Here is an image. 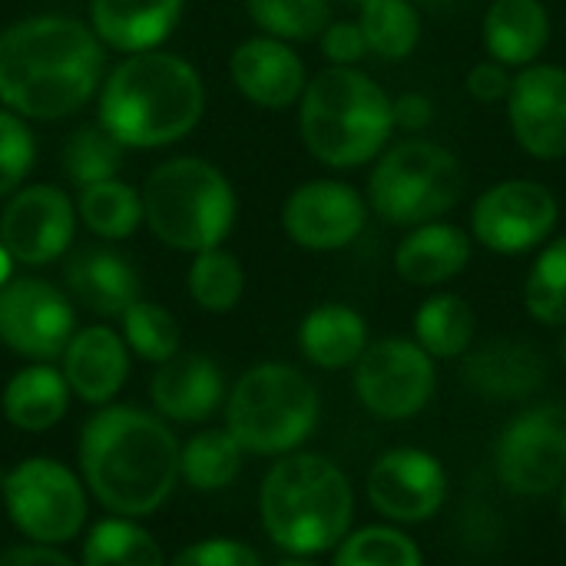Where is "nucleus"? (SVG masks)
<instances>
[{
  "label": "nucleus",
  "mask_w": 566,
  "mask_h": 566,
  "mask_svg": "<svg viewBox=\"0 0 566 566\" xmlns=\"http://www.w3.org/2000/svg\"><path fill=\"white\" fill-rule=\"evenodd\" d=\"M103 76L99 36L70 17H30L0 33V103L17 116L60 119Z\"/></svg>",
  "instance_id": "f257e3e1"
},
{
  "label": "nucleus",
  "mask_w": 566,
  "mask_h": 566,
  "mask_svg": "<svg viewBox=\"0 0 566 566\" xmlns=\"http://www.w3.org/2000/svg\"><path fill=\"white\" fill-rule=\"evenodd\" d=\"M179 458L172 431L139 408H106L80 438L86 488L119 517L153 514L176 488Z\"/></svg>",
  "instance_id": "f03ea898"
},
{
  "label": "nucleus",
  "mask_w": 566,
  "mask_h": 566,
  "mask_svg": "<svg viewBox=\"0 0 566 566\" xmlns=\"http://www.w3.org/2000/svg\"><path fill=\"white\" fill-rule=\"evenodd\" d=\"M206 90L192 63L172 53L143 50L123 60L99 96V123L136 149L182 139L202 119Z\"/></svg>",
  "instance_id": "7ed1b4c3"
},
{
  "label": "nucleus",
  "mask_w": 566,
  "mask_h": 566,
  "mask_svg": "<svg viewBox=\"0 0 566 566\" xmlns=\"http://www.w3.org/2000/svg\"><path fill=\"white\" fill-rule=\"evenodd\" d=\"M262 527L292 557H315L352 534L355 491L322 454H285L262 481Z\"/></svg>",
  "instance_id": "20e7f679"
},
{
  "label": "nucleus",
  "mask_w": 566,
  "mask_h": 566,
  "mask_svg": "<svg viewBox=\"0 0 566 566\" xmlns=\"http://www.w3.org/2000/svg\"><path fill=\"white\" fill-rule=\"evenodd\" d=\"M298 126L318 163L348 169L381 153L395 129V103L368 73L328 66L305 86Z\"/></svg>",
  "instance_id": "39448f33"
},
{
  "label": "nucleus",
  "mask_w": 566,
  "mask_h": 566,
  "mask_svg": "<svg viewBox=\"0 0 566 566\" xmlns=\"http://www.w3.org/2000/svg\"><path fill=\"white\" fill-rule=\"evenodd\" d=\"M143 219L172 249H216L235 222V192L206 159L182 156L156 166L143 186Z\"/></svg>",
  "instance_id": "423d86ee"
},
{
  "label": "nucleus",
  "mask_w": 566,
  "mask_h": 566,
  "mask_svg": "<svg viewBox=\"0 0 566 566\" xmlns=\"http://www.w3.org/2000/svg\"><path fill=\"white\" fill-rule=\"evenodd\" d=\"M318 391L292 365H259L239 378L226 405V428L249 454H292L318 424Z\"/></svg>",
  "instance_id": "0eeeda50"
},
{
  "label": "nucleus",
  "mask_w": 566,
  "mask_h": 566,
  "mask_svg": "<svg viewBox=\"0 0 566 566\" xmlns=\"http://www.w3.org/2000/svg\"><path fill=\"white\" fill-rule=\"evenodd\" d=\"M464 196V169L451 149L431 139H408L388 149L368 182L371 209L391 226H428Z\"/></svg>",
  "instance_id": "6e6552de"
},
{
  "label": "nucleus",
  "mask_w": 566,
  "mask_h": 566,
  "mask_svg": "<svg viewBox=\"0 0 566 566\" xmlns=\"http://www.w3.org/2000/svg\"><path fill=\"white\" fill-rule=\"evenodd\" d=\"M7 514L17 531L36 544H63L76 537L86 517V497L70 468L33 458L0 478Z\"/></svg>",
  "instance_id": "1a4fd4ad"
},
{
  "label": "nucleus",
  "mask_w": 566,
  "mask_h": 566,
  "mask_svg": "<svg viewBox=\"0 0 566 566\" xmlns=\"http://www.w3.org/2000/svg\"><path fill=\"white\" fill-rule=\"evenodd\" d=\"M497 481L514 497H547L566 481V408L537 405L511 418L494 448Z\"/></svg>",
  "instance_id": "9d476101"
},
{
  "label": "nucleus",
  "mask_w": 566,
  "mask_h": 566,
  "mask_svg": "<svg viewBox=\"0 0 566 566\" xmlns=\"http://www.w3.org/2000/svg\"><path fill=\"white\" fill-rule=\"evenodd\" d=\"M434 358L408 338H381L355 365V395L378 421H408L434 398Z\"/></svg>",
  "instance_id": "9b49d317"
},
{
  "label": "nucleus",
  "mask_w": 566,
  "mask_h": 566,
  "mask_svg": "<svg viewBox=\"0 0 566 566\" xmlns=\"http://www.w3.org/2000/svg\"><path fill=\"white\" fill-rule=\"evenodd\" d=\"M481 245L517 255L541 245L557 226V199L534 179H507L488 189L471 216Z\"/></svg>",
  "instance_id": "f8f14e48"
},
{
  "label": "nucleus",
  "mask_w": 566,
  "mask_h": 566,
  "mask_svg": "<svg viewBox=\"0 0 566 566\" xmlns=\"http://www.w3.org/2000/svg\"><path fill=\"white\" fill-rule=\"evenodd\" d=\"M368 497L371 507L395 524H424L444 507V464L421 448L385 451L368 471Z\"/></svg>",
  "instance_id": "ddd939ff"
},
{
  "label": "nucleus",
  "mask_w": 566,
  "mask_h": 566,
  "mask_svg": "<svg viewBox=\"0 0 566 566\" xmlns=\"http://www.w3.org/2000/svg\"><path fill=\"white\" fill-rule=\"evenodd\" d=\"M0 338L27 358H56L73 338V308L40 279L0 285Z\"/></svg>",
  "instance_id": "4468645a"
},
{
  "label": "nucleus",
  "mask_w": 566,
  "mask_h": 566,
  "mask_svg": "<svg viewBox=\"0 0 566 566\" xmlns=\"http://www.w3.org/2000/svg\"><path fill=\"white\" fill-rule=\"evenodd\" d=\"M76 212L66 192L53 186H30L13 196L0 216V245L13 262L46 265L73 242Z\"/></svg>",
  "instance_id": "2eb2a0df"
},
{
  "label": "nucleus",
  "mask_w": 566,
  "mask_h": 566,
  "mask_svg": "<svg viewBox=\"0 0 566 566\" xmlns=\"http://www.w3.org/2000/svg\"><path fill=\"white\" fill-rule=\"evenodd\" d=\"M282 226L289 239L302 249H345L365 229V202L348 182L315 179L289 196L282 209Z\"/></svg>",
  "instance_id": "dca6fc26"
},
{
  "label": "nucleus",
  "mask_w": 566,
  "mask_h": 566,
  "mask_svg": "<svg viewBox=\"0 0 566 566\" xmlns=\"http://www.w3.org/2000/svg\"><path fill=\"white\" fill-rule=\"evenodd\" d=\"M507 116L517 143L537 159L566 156V70L564 66H527L514 76L507 96Z\"/></svg>",
  "instance_id": "f3484780"
},
{
  "label": "nucleus",
  "mask_w": 566,
  "mask_h": 566,
  "mask_svg": "<svg viewBox=\"0 0 566 566\" xmlns=\"http://www.w3.org/2000/svg\"><path fill=\"white\" fill-rule=\"evenodd\" d=\"M232 80L245 99L265 109H285L305 93V63L292 46L275 36L245 40L232 53Z\"/></svg>",
  "instance_id": "a211bd4d"
},
{
  "label": "nucleus",
  "mask_w": 566,
  "mask_h": 566,
  "mask_svg": "<svg viewBox=\"0 0 566 566\" xmlns=\"http://www.w3.org/2000/svg\"><path fill=\"white\" fill-rule=\"evenodd\" d=\"M547 365L537 348L527 342H488L484 348L471 352L464 361V381L474 395L491 401H517L537 391L544 381Z\"/></svg>",
  "instance_id": "6ab92c4d"
},
{
  "label": "nucleus",
  "mask_w": 566,
  "mask_h": 566,
  "mask_svg": "<svg viewBox=\"0 0 566 566\" xmlns=\"http://www.w3.org/2000/svg\"><path fill=\"white\" fill-rule=\"evenodd\" d=\"M129 375L126 342L109 328H83L70 338L63 352V378L90 405L109 401Z\"/></svg>",
  "instance_id": "aec40b11"
},
{
  "label": "nucleus",
  "mask_w": 566,
  "mask_h": 566,
  "mask_svg": "<svg viewBox=\"0 0 566 566\" xmlns=\"http://www.w3.org/2000/svg\"><path fill=\"white\" fill-rule=\"evenodd\" d=\"M66 285L96 315H119L139 302V275L129 259L103 245H83L66 262Z\"/></svg>",
  "instance_id": "412c9836"
},
{
  "label": "nucleus",
  "mask_w": 566,
  "mask_h": 566,
  "mask_svg": "<svg viewBox=\"0 0 566 566\" xmlns=\"http://www.w3.org/2000/svg\"><path fill=\"white\" fill-rule=\"evenodd\" d=\"M149 395L172 421H206L222 401V371L206 355H172L159 365Z\"/></svg>",
  "instance_id": "4be33fe9"
},
{
  "label": "nucleus",
  "mask_w": 566,
  "mask_h": 566,
  "mask_svg": "<svg viewBox=\"0 0 566 566\" xmlns=\"http://www.w3.org/2000/svg\"><path fill=\"white\" fill-rule=\"evenodd\" d=\"M182 0H93V33L123 53L156 50L179 23Z\"/></svg>",
  "instance_id": "5701e85b"
},
{
  "label": "nucleus",
  "mask_w": 566,
  "mask_h": 566,
  "mask_svg": "<svg viewBox=\"0 0 566 566\" xmlns=\"http://www.w3.org/2000/svg\"><path fill=\"white\" fill-rule=\"evenodd\" d=\"M471 262V239L448 222L415 226L395 252V272L408 285H441L461 275Z\"/></svg>",
  "instance_id": "b1692460"
},
{
  "label": "nucleus",
  "mask_w": 566,
  "mask_h": 566,
  "mask_svg": "<svg viewBox=\"0 0 566 566\" xmlns=\"http://www.w3.org/2000/svg\"><path fill=\"white\" fill-rule=\"evenodd\" d=\"M298 348L318 368H355L368 348V325L355 308L328 302L305 315L298 328Z\"/></svg>",
  "instance_id": "393cba45"
},
{
  "label": "nucleus",
  "mask_w": 566,
  "mask_h": 566,
  "mask_svg": "<svg viewBox=\"0 0 566 566\" xmlns=\"http://www.w3.org/2000/svg\"><path fill=\"white\" fill-rule=\"evenodd\" d=\"M551 36V17L541 0H494L484 17V43L504 66H527Z\"/></svg>",
  "instance_id": "a878e982"
},
{
  "label": "nucleus",
  "mask_w": 566,
  "mask_h": 566,
  "mask_svg": "<svg viewBox=\"0 0 566 566\" xmlns=\"http://www.w3.org/2000/svg\"><path fill=\"white\" fill-rule=\"evenodd\" d=\"M70 405V385L50 365L23 368L10 378L3 391V415L20 431H46L53 428Z\"/></svg>",
  "instance_id": "bb28decb"
},
{
  "label": "nucleus",
  "mask_w": 566,
  "mask_h": 566,
  "mask_svg": "<svg viewBox=\"0 0 566 566\" xmlns=\"http://www.w3.org/2000/svg\"><path fill=\"white\" fill-rule=\"evenodd\" d=\"M478 332V315L461 295H431L415 315L418 345L431 358H461L468 355Z\"/></svg>",
  "instance_id": "cd10ccee"
},
{
  "label": "nucleus",
  "mask_w": 566,
  "mask_h": 566,
  "mask_svg": "<svg viewBox=\"0 0 566 566\" xmlns=\"http://www.w3.org/2000/svg\"><path fill=\"white\" fill-rule=\"evenodd\" d=\"M245 448L232 438V431H202L196 434L179 458V474L196 491H222L242 471Z\"/></svg>",
  "instance_id": "c85d7f7f"
},
{
  "label": "nucleus",
  "mask_w": 566,
  "mask_h": 566,
  "mask_svg": "<svg viewBox=\"0 0 566 566\" xmlns=\"http://www.w3.org/2000/svg\"><path fill=\"white\" fill-rule=\"evenodd\" d=\"M368 53L381 60H401L418 46L421 17L411 0H365L358 20Z\"/></svg>",
  "instance_id": "c756f323"
},
{
  "label": "nucleus",
  "mask_w": 566,
  "mask_h": 566,
  "mask_svg": "<svg viewBox=\"0 0 566 566\" xmlns=\"http://www.w3.org/2000/svg\"><path fill=\"white\" fill-rule=\"evenodd\" d=\"M123 143L103 126V123H86L80 129L70 133V139L63 143V172L70 182L76 186H93V182H106L116 179L119 166H123Z\"/></svg>",
  "instance_id": "7c9ffc66"
},
{
  "label": "nucleus",
  "mask_w": 566,
  "mask_h": 566,
  "mask_svg": "<svg viewBox=\"0 0 566 566\" xmlns=\"http://www.w3.org/2000/svg\"><path fill=\"white\" fill-rule=\"evenodd\" d=\"M80 216L86 229L99 239H126L143 219V196H136L119 179L93 182L80 196Z\"/></svg>",
  "instance_id": "2f4dec72"
},
{
  "label": "nucleus",
  "mask_w": 566,
  "mask_h": 566,
  "mask_svg": "<svg viewBox=\"0 0 566 566\" xmlns=\"http://www.w3.org/2000/svg\"><path fill=\"white\" fill-rule=\"evenodd\" d=\"M335 566H424L421 547L398 527L371 524L361 531H352L338 551Z\"/></svg>",
  "instance_id": "473e14b6"
},
{
  "label": "nucleus",
  "mask_w": 566,
  "mask_h": 566,
  "mask_svg": "<svg viewBox=\"0 0 566 566\" xmlns=\"http://www.w3.org/2000/svg\"><path fill=\"white\" fill-rule=\"evenodd\" d=\"M83 566H163V554L143 527L103 521L83 547Z\"/></svg>",
  "instance_id": "72a5a7b5"
},
{
  "label": "nucleus",
  "mask_w": 566,
  "mask_h": 566,
  "mask_svg": "<svg viewBox=\"0 0 566 566\" xmlns=\"http://www.w3.org/2000/svg\"><path fill=\"white\" fill-rule=\"evenodd\" d=\"M189 292L206 312H229L245 292V272L239 259L219 245L196 252V262L189 269Z\"/></svg>",
  "instance_id": "f704fd0d"
},
{
  "label": "nucleus",
  "mask_w": 566,
  "mask_h": 566,
  "mask_svg": "<svg viewBox=\"0 0 566 566\" xmlns=\"http://www.w3.org/2000/svg\"><path fill=\"white\" fill-rule=\"evenodd\" d=\"M527 312L544 325H566V235L554 239L534 262L524 289Z\"/></svg>",
  "instance_id": "c9c22d12"
},
{
  "label": "nucleus",
  "mask_w": 566,
  "mask_h": 566,
  "mask_svg": "<svg viewBox=\"0 0 566 566\" xmlns=\"http://www.w3.org/2000/svg\"><path fill=\"white\" fill-rule=\"evenodd\" d=\"M123 332H126L129 348L146 361L163 365L172 355H179V325L163 305H153L143 298L133 302L123 312Z\"/></svg>",
  "instance_id": "e433bc0d"
},
{
  "label": "nucleus",
  "mask_w": 566,
  "mask_h": 566,
  "mask_svg": "<svg viewBox=\"0 0 566 566\" xmlns=\"http://www.w3.org/2000/svg\"><path fill=\"white\" fill-rule=\"evenodd\" d=\"M249 13L275 40H312L328 27V0H249Z\"/></svg>",
  "instance_id": "4c0bfd02"
},
{
  "label": "nucleus",
  "mask_w": 566,
  "mask_h": 566,
  "mask_svg": "<svg viewBox=\"0 0 566 566\" xmlns=\"http://www.w3.org/2000/svg\"><path fill=\"white\" fill-rule=\"evenodd\" d=\"M36 156L33 136L17 113L0 109V196L13 192L30 172Z\"/></svg>",
  "instance_id": "58836bf2"
},
{
  "label": "nucleus",
  "mask_w": 566,
  "mask_h": 566,
  "mask_svg": "<svg viewBox=\"0 0 566 566\" xmlns=\"http://www.w3.org/2000/svg\"><path fill=\"white\" fill-rule=\"evenodd\" d=\"M172 566H262L259 554L242 544V541H229V537H212L202 544L186 547Z\"/></svg>",
  "instance_id": "ea45409f"
},
{
  "label": "nucleus",
  "mask_w": 566,
  "mask_h": 566,
  "mask_svg": "<svg viewBox=\"0 0 566 566\" xmlns=\"http://www.w3.org/2000/svg\"><path fill=\"white\" fill-rule=\"evenodd\" d=\"M322 50L335 66H352L368 53V43L358 23H332L322 30Z\"/></svg>",
  "instance_id": "a19ab883"
},
{
  "label": "nucleus",
  "mask_w": 566,
  "mask_h": 566,
  "mask_svg": "<svg viewBox=\"0 0 566 566\" xmlns=\"http://www.w3.org/2000/svg\"><path fill=\"white\" fill-rule=\"evenodd\" d=\"M511 73L504 70V63H478L471 73H468V90L471 96H478L481 103H494V99H504L511 96Z\"/></svg>",
  "instance_id": "79ce46f5"
},
{
  "label": "nucleus",
  "mask_w": 566,
  "mask_h": 566,
  "mask_svg": "<svg viewBox=\"0 0 566 566\" xmlns=\"http://www.w3.org/2000/svg\"><path fill=\"white\" fill-rule=\"evenodd\" d=\"M434 116V106L428 96L421 93H408L395 103V126H405V129H424Z\"/></svg>",
  "instance_id": "37998d69"
},
{
  "label": "nucleus",
  "mask_w": 566,
  "mask_h": 566,
  "mask_svg": "<svg viewBox=\"0 0 566 566\" xmlns=\"http://www.w3.org/2000/svg\"><path fill=\"white\" fill-rule=\"evenodd\" d=\"M0 566H73L63 554L50 547H13L0 554Z\"/></svg>",
  "instance_id": "c03bdc74"
},
{
  "label": "nucleus",
  "mask_w": 566,
  "mask_h": 566,
  "mask_svg": "<svg viewBox=\"0 0 566 566\" xmlns=\"http://www.w3.org/2000/svg\"><path fill=\"white\" fill-rule=\"evenodd\" d=\"M560 521H564L566 527V481L560 484Z\"/></svg>",
  "instance_id": "a18cd8bd"
},
{
  "label": "nucleus",
  "mask_w": 566,
  "mask_h": 566,
  "mask_svg": "<svg viewBox=\"0 0 566 566\" xmlns=\"http://www.w3.org/2000/svg\"><path fill=\"white\" fill-rule=\"evenodd\" d=\"M7 259H10V255H7V252H3V245H0V282H3V272H7V269H3V262H7Z\"/></svg>",
  "instance_id": "49530a36"
},
{
  "label": "nucleus",
  "mask_w": 566,
  "mask_h": 566,
  "mask_svg": "<svg viewBox=\"0 0 566 566\" xmlns=\"http://www.w3.org/2000/svg\"><path fill=\"white\" fill-rule=\"evenodd\" d=\"M279 566H315V564H305V560L298 557V560H285V564H279Z\"/></svg>",
  "instance_id": "de8ad7c7"
},
{
  "label": "nucleus",
  "mask_w": 566,
  "mask_h": 566,
  "mask_svg": "<svg viewBox=\"0 0 566 566\" xmlns=\"http://www.w3.org/2000/svg\"><path fill=\"white\" fill-rule=\"evenodd\" d=\"M566 328V325H564ZM560 355H564V361H566V332H564V338H560Z\"/></svg>",
  "instance_id": "09e8293b"
},
{
  "label": "nucleus",
  "mask_w": 566,
  "mask_h": 566,
  "mask_svg": "<svg viewBox=\"0 0 566 566\" xmlns=\"http://www.w3.org/2000/svg\"><path fill=\"white\" fill-rule=\"evenodd\" d=\"M352 3H365V0H352Z\"/></svg>",
  "instance_id": "8fccbe9b"
}]
</instances>
